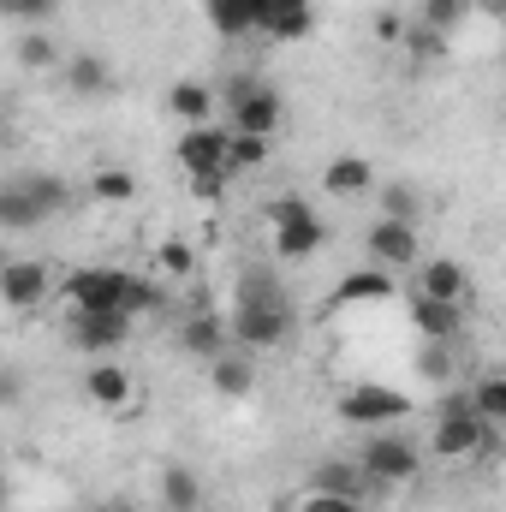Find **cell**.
Here are the masks:
<instances>
[{
  "mask_svg": "<svg viewBox=\"0 0 506 512\" xmlns=\"http://www.w3.org/2000/svg\"><path fill=\"white\" fill-rule=\"evenodd\" d=\"M60 72H66V90H72L78 102H90V96H108V90H114V66H108L102 54H72Z\"/></svg>",
  "mask_w": 506,
  "mask_h": 512,
  "instance_id": "44dd1931",
  "label": "cell"
},
{
  "mask_svg": "<svg viewBox=\"0 0 506 512\" xmlns=\"http://www.w3.org/2000/svg\"><path fill=\"white\" fill-rule=\"evenodd\" d=\"M12 507V483H6V465H0V512Z\"/></svg>",
  "mask_w": 506,
  "mask_h": 512,
  "instance_id": "b9f144b4",
  "label": "cell"
},
{
  "mask_svg": "<svg viewBox=\"0 0 506 512\" xmlns=\"http://www.w3.org/2000/svg\"><path fill=\"white\" fill-rule=\"evenodd\" d=\"M465 12H471V0H423V6H417V24H429V30L447 36V30H459Z\"/></svg>",
  "mask_w": 506,
  "mask_h": 512,
  "instance_id": "836d02e7",
  "label": "cell"
},
{
  "mask_svg": "<svg viewBox=\"0 0 506 512\" xmlns=\"http://www.w3.org/2000/svg\"><path fill=\"white\" fill-rule=\"evenodd\" d=\"M268 233H274V256H280V262H310V256L328 245V227H322L316 209L298 215V221H286V227H268Z\"/></svg>",
  "mask_w": 506,
  "mask_h": 512,
  "instance_id": "9a60e30c",
  "label": "cell"
},
{
  "mask_svg": "<svg viewBox=\"0 0 506 512\" xmlns=\"http://www.w3.org/2000/svg\"><path fill=\"white\" fill-rule=\"evenodd\" d=\"M30 393V382H24V370H12V364H0V411H12L18 399Z\"/></svg>",
  "mask_w": 506,
  "mask_h": 512,
  "instance_id": "74e56055",
  "label": "cell"
},
{
  "mask_svg": "<svg viewBox=\"0 0 506 512\" xmlns=\"http://www.w3.org/2000/svg\"><path fill=\"white\" fill-rule=\"evenodd\" d=\"M477 429H483V417H471V411H459V417H435L429 453H435V459H471V453H477Z\"/></svg>",
  "mask_w": 506,
  "mask_h": 512,
  "instance_id": "ffe728a7",
  "label": "cell"
},
{
  "mask_svg": "<svg viewBox=\"0 0 506 512\" xmlns=\"http://www.w3.org/2000/svg\"><path fill=\"white\" fill-rule=\"evenodd\" d=\"M286 334H292V304H233L227 316V340L239 352H274L286 346Z\"/></svg>",
  "mask_w": 506,
  "mask_h": 512,
  "instance_id": "3957f363",
  "label": "cell"
},
{
  "mask_svg": "<svg viewBox=\"0 0 506 512\" xmlns=\"http://www.w3.org/2000/svg\"><path fill=\"white\" fill-rule=\"evenodd\" d=\"M131 280L137 274H126V268H72L66 274V304L72 310H126L131 298Z\"/></svg>",
  "mask_w": 506,
  "mask_h": 512,
  "instance_id": "277c9868",
  "label": "cell"
},
{
  "mask_svg": "<svg viewBox=\"0 0 506 512\" xmlns=\"http://www.w3.org/2000/svg\"><path fill=\"white\" fill-rule=\"evenodd\" d=\"M227 131H245V137H274V126H280V90L268 84V78H256L245 96H233L227 108Z\"/></svg>",
  "mask_w": 506,
  "mask_h": 512,
  "instance_id": "52a82bcc",
  "label": "cell"
},
{
  "mask_svg": "<svg viewBox=\"0 0 506 512\" xmlns=\"http://www.w3.org/2000/svg\"><path fill=\"white\" fill-rule=\"evenodd\" d=\"M322 191H328V197H370V191H376V161H364V155H334V161L322 167Z\"/></svg>",
  "mask_w": 506,
  "mask_h": 512,
  "instance_id": "2e32d148",
  "label": "cell"
},
{
  "mask_svg": "<svg viewBox=\"0 0 506 512\" xmlns=\"http://www.w3.org/2000/svg\"><path fill=\"white\" fill-rule=\"evenodd\" d=\"M18 66H24V72H48V66H60V48H54L42 30H24V36H18Z\"/></svg>",
  "mask_w": 506,
  "mask_h": 512,
  "instance_id": "1f68e13d",
  "label": "cell"
},
{
  "mask_svg": "<svg viewBox=\"0 0 506 512\" xmlns=\"http://www.w3.org/2000/svg\"><path fill=\"white\" fill-rule=\"evenodd\" d=\"M411 328H417L423 340H435V346H453V340L465 334V304H441V298L411 292Z\"/></svg>",
  "mask_w": 506,
  "mask_h": 512,
  "instance_id": "5bb4252c",
  "label": "cell"
},
{
  "mask_svg": "<svg viewBox=\"0 0 506 512\" xmlns=\"http://www.w3.org/2000/svg\"><path fill=\"white\" fill-rule=\"evenodd\" d=\"M399 30H405V24H399V12H381V18H376V36H381V42H399Z\"/></svg>",
  "mask_w": 506,
  "mask_h": 512,
  "instance_id": "60d3db41",
  "label": "cell"
},
{
  "mask_svg": "<svg viewBox=\"0 0 506 512\" xmlns=\"http://www.w3.org/2000/svg\"><path fill=\"white\" fill-rule=\"evenodd\" d=\"M268 149H274V137H245V131H233L227 137V173L239 179V173H256L262 161H268Z\"/></svg>",
  "mask_w": 506,
  "mask_h": 512,
  "instance_id": "4316f807",
  "label": "cell"
},
{
  "mask_svg": "<svg viewBox=\"0 0 506 512\" xmlns=\"http://www.w3.org/2000/svg\"><path fill=\"white\" fill-rule=\"evenodd\" d=\"M227 185H233V173H197V179H191L197 197H227Z\"/></svg>",
  "mask_w": 506,
  "mask_h": 512,
  "instance_id": "ab89813d",
  "label": "cell"
},
{
  "mask_svg": "<svg viewBox=\"0 0 506 512\" xmlns=\"http://www.w3.org/2000/svg\"><path fill=\"white\" fill-rule=\"evenodd\" d=\"M399 42H405V54H411V60H441V48H447V36H441V30H429V24H417V18L399 30Z\"/></svg>",
  "mask_w": 506,
  "mask_h": 512,
  "instance_id": "d6a6232c",
  "label": "cell"
},
{
  "mask_svg": "<svg viewBox=\"0 0 506 512\" xmlns=\"http://www.w3.org/2000/svg\"><path fill=\"white\" fill-rule=\"evenodd\" d=\"M298 512H370L364 501H340V495H304Z\"/></svg>",
  "mask_w": 506,
  "mask_h": 512,
  "instance_id": "f35d334b",
  "label": "cell"
},
{
  "mask_svg": "<svg viewBox=\"0 0 506 512\" xmlns=\"http://www.w3.org/2000/svg\"><path fill=\"white\" fill-rule=\"evenodd\" d=\"M84 399L102 405V411H120V405L131 399V370L114 364V358H96V364L84 370Z\"/></svg>",
  "mask_w": 506,
  "mask_h": 512,
  "instance_id": "ac0fdd59",
  "label": "cell"
},
{
  "mask_svg": "<svg viewBox=\"0 0 506 512\" xmlns=\"http://www.w3.org/2000/svg\"><path fill=\"white\" fill-rule=\"evenodd\" d=\"M417 292H423V298H441V304H465L471 274H465L453 256H429V262H423V274H417Z\"/></svg>",
  "mask_w": 506,
  "mask_h": 512,
  "instance_id": "d6986e66",
  "label": "cell"
},
{
  "mask_svg": "<svg viewBox=\"0 0 506 512\" xmlns=\"http://www.w3.org/2000/svg\"><path fill=\"white\" fill-rule=\"evenodd\" d=\"M54 12H60V0H0V18L18 30H42Z\"/></svg>",
  "mask_w": 506,
  "mask_h": 512,
  "instance_id": "f546056e",
  "label": "cell"
},
{
  "mask_svg": "<svg viewBox=\"0 0 506 512\" xmlns=\"http://www.w3.org/2000/svg\"><path fill=\"white\" fill-rule=\"evenodd\" d=\"M393 298V274L387 268H358L328 292V310H352V304H387Z\"/></svg>",
  "mask_w": 506,
  "mask_h": 512,
  "instance_id": "e0dca14e",
  "label": "cell"
},
{
  "mask_svg": "<svg viewBox=\"0 0 506 512\" xmlns=\"http://www.w3.org/2000/svg\"><path fill=\"white\" fill-rule=\"evenodd\" d=\"M0 304L6 310H42L48 304V268L36 262V256H12V262H0Z\"/></svg>",
  "mask_w": 506,
  "mask_h": 512,
  "instance_id": "30bf717a",
  "label": "cell"
},
{
  "mask_svg": "<svg viewBox=\"0 0 506 512\" xmlns=\"http://www.w3.org/2000/svg\"><path fill=\"white\" fill-rule=\"evenodd\" d=\"M96 512H137V507H126V501H120V507H96Z\"/></svg>",
  "mask_w": 506,
  "mask_h": 512,
  "instance_id": "ee69618b",
  "label": "cell"
},
{
  "mask_svg": "<svg viewBox=\"0 0 506 512\" xmlns=\"http://www.w3.org/2000/svg\"><path fill=\"white\" fill-rule=\"evenodd\" d=\"M358 465H364V477H376L381 489H405V483L423 477V447L411 435H399V429H376V435H364Z\"/></svg>",
  "mask_w": 506,
  "mask_h": 512,
  "instance_id": "7a4b0ae2",
  "label": "cell"
},
{
  "mask_svg": "<svg viewBox=\"0 0 506 512\" xmlns=\"http://www.w3.org/2000/svg\"><path fill=\"white\" fill-rule=\"evenodd\" d=\"M227 126H185V137L173 143V161L185 167V179H197V173H227Z\"/></svg>",
  "mask_w": 506,
  "mask_h": 512,
  "instance_id": "ba28073f",
  "label": "cell"
},
{
  "mask_svg": "<svg viewBox=\"0 0 506 512\" xmlns=\"http://www.w3.org/2000/svg\"><path fill=\"white\" fill-rule=\"evenodd\" d=\"M310 209H316L310 197L286 191V197H268V203H262V221H268V227H286V221H298V215H310Z\"/></svg>",
  "mask_w": 506,
  "mask_h": 512,
  "instance_id": "8d00e7d4",
  "label": "cell"
},
{
  "mask_svg": "<svg viewBox=\"0 0 506 512\" xmlns=\"http://www.w3.org/2000/svg\"><path fill=\"white\" fill-rule=\"evenodd\" d=\"M417 376L435 387H447L453 376H459V358L447 352V346H435V340H423V352H417Z\"/></svg>",
  "mask_w": 506,
  "mask_h": 512,
  "instance_id": "4dcf8cb0",
  "label": "cell"
},
{
  "mask_svg": "<svg viewBox=\"0 0 506 512\" xmlns=\"http://www.w3.org/2000/svg\"><path fill=\"white\" fill-rule=\"evenodd\" d=\"M364 251H370V268H411L417 256H423V239H417V227L411 221H376L370 227V239H364Z\"/></svg>",
  "mask_w": 506,
  "mask_h": 512,
  "instance_id": "8fae6325",
  "label": "cell"
},
{
  "mask_svg": "<svg viewBox=\"0 0 506 512\" xmlns=\"http://www.w3.org/2000/svg\"><path fill=\"white\" fill-rule=\"evenodd\" d=\"M399 417H411V399L387 382H358L340 399V423H352V429H387Z\"/></svg>",
  "mask_w": 506,
  "mask_h": 512,
  "instance_id": "5b68a950",
  "label": "cell"
},
{
  "mask_svg": "<svg viewBox=\"0 0 506 512\" xmlns=\"http://www.w3.org/2000/svg\"><path fill=\"white\" fill-rule=\"evenodd\" d=\"M161 501H167V512H197L203 507L197 471H191V465H167V471H161Z\"/></svg>",
  "mask_w": 506,
  "mask_h": 512,
  "instance_id": "484cf974",
  "label": "cell"
},
{
  "mask_svg": "<svg viewBox=\"0 0 506 512\" xmlns=\"http://www.w3.org/2000/svg\"><path fill=\"white\" fill-rule=\"evenodd\" d=\"M376 203H381V221H411L417 227V191L411 185H381Z\"/></svg>",
  "mask_w": 506,
  "mask_h": 512,
  "instance_id": "e575fe53",
  "label": "cell"
},
{
  "mask_svg": "<svg viewBox=\"0 0 506 512\" xmlns=\"http://www.w3.org/2000/svg\"><path fill=\"white\" fill-rule=\"evenodd\" d=\"M167 114L185 120V126H209V120H215V90L197 84V78H185V84L167 90Z\"/></svg>",
  "mask_w": 506,
  "mask_h": 512,
  "instance_id": "cb8c5ba5",
  "label": "cell"
},
{
  "mask_svg": "<svg viewBox=\"0 0 506 512\" xmlns=\"http://www.w3.org/2000/svg\"><path fill=\"white\" fill-rule=\"evenodd\" d=\"M197 512H203V507H197Z\"/></svg>",
  "mask_w": 506,
  "mask_h": 512,
  "instance_id": "bcb514c9",
  "label": "cell"
},
{
  "mask_svg": "<svg viewBox=\"0 0 506 512\" xmlns=\"http://www.w3.org/2000/svg\"><path fill=\"white\" fill-rule=\"evenodd\" d=\"M90 197L96 203H131L137 197V173L131 167H96L90 173Z\"/></svg>",
  "mask_w": 506,
  "mask_h": 512,
  "instance_id": "83f0119b",
  "label": "cell"
},
{
  "mask_svg": "<svg viewBox=\"0 0 506 512\" xmlns=\"http://www.w3.org/2000/svg\"><path fill=\"white\" fill-rule=\"evenodd\" d=\"M209 382H215V393H221V399H245V393L256 387L251 352H233V346H227V352L209 364Z\"/></svg>",
  "mask_w": 506,
  "mask_h": 512,
  "instance_id": "603a6c76",
  "label": "cell"
},
{
  "mask_svg": "<svg viewBox=\"0 0 506 512\" xmlns=\"http://www.w3.org/2000/svg\"><path fill=\"white\" fill-rule=\"evenodd\" d=\"M209 30L239 42V36H256V18H262V0H209Z\"/></svg>",
  "mask_w": 506,
  "mask_h": 512,
  "instance_id": "7402d4cb",
  "label": "cell"
},
{
  "mask_svg": "<svg viewBox=\"0 0 506 512\" xmlns=\"http://www.w3.org/2000/svg\"><path fill=\"white\" fill-rule=\"evenodd\" d=\"M465 399H471V417L506 423V376H483L477 387H465Z\"/></svg>",
  "mask_w": 506,
  "mask_h": 512,
  "instance_id": "f1b7e54d",
  "label": "cell"
},
{
  "mask_svg": "<svg viewBox=\"0 0 506 512\" xmlns=\"http://www.w3.org/2000/svg\"><path fill=\"white\" fill-rule=\"evenodd\" d=\"M72 185L60 179V173H12L6 185H0V233H36V227H48L54 215H66L72 209Z\"/></svg>",
  "mask_w": 506,
  "mask_h": 512,
  "instance_id": "6da1fadb",
  "label": "cell"
},
{
  "mask_svg": "<svg viewBox=\"0 0 506 512\" xmlns=\"http://www.w3.org/2000/svg\"><path fill=\"white\" fill-rule=\"evenodd\" d=\"M227 346H233V340H227V322H221V310L197 304V310L185 316V328H179V352H185V358H197V364H215Z\"/></svg>",
  "mask_w": 506,
  "mask_h": 512,
  "instance_id": "7c38bea8",
  "label": "cell"
},
{
  "mask_svg": "<svg viewBox=\"0 0 506 512\" xmlns=\"http://www.w3.org/2000/svg\"><path fill=\"white\" fill-rule=\"evenodd\" d=\"M131 322L126 310H72V322H66V340L78 346V352H90V358H108V352H120L131 340Z\"/></svg>",
  "mask_w": 506,
  "mask_h": 512,
  "instance_id": "8992f818",
  "label": "cell"
},
{
  "mask_svg": "<svg viewBox=\"0 0 506 512\" xmlns=\"http://www.w3.org/2000/svg\"><path fill=\"white\" fill-rule=\"evenodd\" d=\"M477 6H483V12H506V0H477Z\"/></svg>",
  "mask_w": 506,
  "mask_h": 512,
  "instance_id": "7bdbcfd3",
  "label": "cell"
},
{
  "mask_svg": "<svg viewBox=\"0 0 506 512\" xmlns=\"http://www.w3.org/2000/svg\"><path fill=\"white\" fill-rule=\"evenodd\" d=\"M310 495H340V501H376L387 495L376 477H364V465L358 459H322V465H310Z\"/></svg>",
  "mask_w": 506,
  "mask_h": 512,
  "instance_id": "9c48e42d",
  "label": "cell"
},
{
  "mask_svg": "<svg viewBox=\"0 0 506 512\" xmlns=\"http://www.w3.org/2000/svg\"><path fill=\"white\" fill-rule=\"evenodd\" d=\"M155 262H161V274H173V280H191V274H197V251H191L185 239H161Z\"/></svg>",
  "mask_w": 506,
  "mask_h": 512,
  "instance_id": "d590c367",
  "label": "cell"
},
{
  "mask_svg": "<svg viewBox=\"0 0 506 512\" xmlns=\"http://www.w3.org/2000/svg\"><path fill=\"white\" fill-rule=\"evenodd\" d=\"M0 126H6V96H0Z\"/></svg>",
  "mask_w": 506,
  "mask_h": 512,
  "instance_id": "f6af8a7d",
  "label": "cell"
},
{
  "mask_svg": "<svg viewBox=\"0 0 506 512\" xmlns=\"http://www.w3.org/2000/svg\"><path fill=\"white\" fill-rule=\"evenodd\" d=\"M310 30H316V6L310 0H262L256 36H268V42H304Z\"/></svg>",
  "mask_w": 506,
  "mask_h": 512,
  "instance_id": "4fadbf2b",
  "label": "cell"
},
{
  "mask_svg": "<svg viewBox=\"0 0 506 512\" xmlns=\"http://www.w3.org/2000/svg\"><path fill=\"white\" fill-rule=\"evenodd\" d=\"M233 304H292V298H286V286H280V274L268 262H251L239 274V286H233Z\"/></svg>",
  "mask_w": 506,
  "mask_h": 512,
  "instance_id": "d4e9b609",
  "label": "cell"
}]
</instances>
